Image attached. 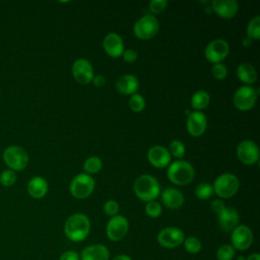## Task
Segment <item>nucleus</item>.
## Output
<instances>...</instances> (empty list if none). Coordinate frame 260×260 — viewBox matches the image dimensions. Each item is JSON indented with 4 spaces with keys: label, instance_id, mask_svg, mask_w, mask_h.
<instances>
[{
    "label": "nucleus",
    "instance_id": "1",
    "mask_svg": "<svg viewBox=\"0 0 260 260\" xmlns=\"http://www.w3.org/2000/svg\"><path fill=\"white\" fill-rule=\"evenodd\" d=\"M90 232V221L85 214L74 213L70 215L64 224V234L72 242H81Z\"/></svg>",
    "mask_w": 260,
    "mask_h": 260
},
{
    "label": "nucleus",
    "instance_id": "2",
    "mask_svg": "<svg viewBox=\"0 0 260 260\" xmlns=\"http://www.w3.org/2000/svg\"><path fill=\"white\" fill-rule=\"evenodd\" d=\"M135 195L142 201H153L160 194V186L157 180L150 175L139 176L133 185Z\"/></svg>",
    "mask_w": 260,
    "mask_h": 260
},
{
    "label": "nucleus",
    "instance_id": "3",
    "mask_svg": "<svg viewBox=\"0 0 260 260\" xmlns=\"http://www.w3.org/2000/svg\"><path fill=\"white\" fill-rule=\"evenodd\" d=\"M195 175L193 166L186 160H176L172 162L167 171L168 179L175 185L184 186L189 184Z\"/></svg>",
    "mask_w": 260,
    "mask_h": 260
},
{
    "label": "nucleus",
    "instance_id": "4",
    "mask_svg": "<svg viewBox=\"0 0 260 260\" xmlns=\"http://www.w3.org/2000/svg\"><path fill=\"white\" fill-rule=\"evenodd\" d=\"M2 158L8 169L12 171H22L28 165V154L24 148L18 145L6 147L2 153Z\"/></svg>",
    "mask_w": 260,
    "mask_h": 260
},
{
    "label": "nucleus",
    "instance_id": "5",
    "mask_svg": "<svg viewBox=\"0 0 260 260\" xmlns=\"http://www.w3.org/2000/svg\"><path fill=\"white\" fill-rule=\"evenodd\" d=\"M240 187V182L237 176L234 174L225 173L218 176L213 185V192L220 198H231L238 192Z\"/></svg>",
    "mask_w": 260,
    "mask_h": 260
},
{
    "label": "nucleus",
    "instance_id": "6",
    "mask_svg": "<svg viewBox=\"0 0 260 260\" xmlns=\"http://www.w3.org/2000/svg\"><path fill=\"white\" fill-rule=\"evenodd\" d=\"M94 185L95 183L93 178L86 173H82L78 174L72 179L69 190L73 197L77 199H84L91 195L94 189Z\"/></svg>",
    "mask_w": 260,
    "mask_h": 260
},
{
    "label": "nucleus",
    "instance_id": "7",
    "mask_svg": "<svg viewBox=\"0 0 260 260\" xmlns=\"http://www.w3.org/2000/svg\"><path fill=\"white\" fill-rule=\"evenodd\" d=\"M159 30V23L155 16L146 14L140 17L133 26V32L136 38L140 40H150L157 35Z\"/></svg>",
    "mask_w": 260,
    "mask_h": 260
},
{
    "label": "nucleus",
    "instance_id": "8",
    "mask_svg": "<svg viewBox=\"0 0 260 260\" xmlns=\"http://www.w3.org/2000/svg\"><path fill=\"white\" fill-rule=\"evenodd\" d=\"M258 92L250 85H243L239 87L234 93L233 102L235 107L240 111H249L251 110L256 101Z\"/></svg>",
    "mask_w": 260,
    "mask_h": 260
},
{
    "label": "nucleus",
    "instance_id": "9",
    "mask_svg": "<svg viewBox=\"0 0 260 260\" xmlns=\"http://www.w3.org/2000/svg\"><path fill=\"white\" fill-rule=\"evenodd\" d=\"M129 231V221L124 215H115L107 223L106 233L113 242H119L125 238Z\"/></svg>",
    "mask_w": 260,
    "mask_h": 260
},
{
    "label": "nucleus",
    "instance_id": "10",
    "mask_svg": "<svg viewBox=\"0 0 260 260\" xmlns=\"http://www.w3.org/2000/svg\"><path fill=\"white\" fill-rule=\"evenodd\" d=\"M185 240L184 232L175 226H168L160 230L157 234L158 244L167 249H174L183 244Z\"/></svg>",
    "mask_w": 260,
    "mask_h": 260
},
{
    "label": "nucleus",
    "instance_id": "11",
    "mask_svg": "<svg viewBox=\"0 0 260 260\" xmlns=\"http://www.w3.org/2000/svg\"><path fill=\"white\" fill-rule=\"evenodd\" d=\"M230 53V45L223 39H215L208 43L205 48V58L213 64L221 63Z\"/></svg>",
    "mask_w": 260,
    "mask_h": 260
},
{
    "label": "nucleus",
    "instance_id": "12",
    "mask_svg": "<svg viewBox=\"0 0 260 260\" xmlns=\"http://www.w3.org/2000/svg\"><path fill=\"white\" fill-rule=\"evenodd\" d=\"M253 240H254L253 232L248 225L241 224L236 226L232 231L231 241H232V246L235 250L245 251L249 249L253 244Z\"/></svg>",
    "mask_w": 260,
    "mask_h": 260
},
{
    "label": "nucleus",
    "instance_id": "13",
    "mask_svg": "<svg viewBox=\"0 0 260 260\" xmlns=\"http://www.w3.org/2000/svg\"><path fill=\"white\" fill-rule=\"evenodd\" d=\"M238 158L244 165H254L259 159V148L251 140H243L237 147Z\"/></svg>",
    "mask_w": 260,
    "mask_h": 260
},
{
    "label": "nucleus",
    "instance_id": "14",
    "mask_svg": "<svg viewBox=\"0 0 260 260\" xmlns=\"http://www.w3.org/2000/svg\"><path fill=\"white\" fill-rule=\"evenodd\" d=\"M72 74L74 79L81 84H88L91 82L94 74L91 63L86 59H77L72 66Z\"/></svg>",
    "mask_w": 260,
    "mask_h": 260
},
{
    "label": "nucleus",
    "instance_id": "15",
    "mask_svg": "<svg viewBox=\"0 0 260 260\" xmlns=\"http://www.w3.org/2000/svg\"><path fill=\"white\" fill-rule=\"evenodd\" d=\"M188 133L193 137L201 136L207 127V119L201 112L194 111L188 115L186 123Z\"/></svg>",
    "mask_w": 260,
    "mask_h": 260
},
{
    "label": "nucleus",
    "instance_id": "16",
    "mask_svg": "<svg viewBox=\"0 0 260 260\" xmlns=\"http://www.w3.org/2000/svg\"><path fill=\"white\" fill-rule=\"evenodd\" d=\"M147 158L151 166L161 169L170 165L171 153L166 147L161 145H154L148 149Z\"/></svg>",
    "mask_w": 260,
    "mask_h": 260
},
{
    "label": "nucleus",
    "instance_id": "17",
    "mask_svg": "<svg viewBox=\"0 0 260 260\" xmlns=\"http://www.w3.org/2000/svg\"><path fill=\"white\" fill-rule=\"evenodd\" d=\"M211 9L221 18L231 19L239 11V3L235 0H213Z\"/></svg>",
    "mask_w": 260,
    "mask_h": 260
},
{
    "label": "nucleus",
    "instance_id": "18",
    "mask_svg": "<svg viewBox=\"0 0 260 260\" xmlns=\"http://www.w3.org/2000/svg\"><path fill=\"white\" fill-rule=\"evenodd\" d=\"M103 48L110 57L118 58L124 52V43L118 34L110 32L104 38Z\"/></svg>",
    "mask_w": 260,
    "mask_h": 260
},
{
    "label": "nucleus",
    "instance_id": "19",
    "mask_svg": "<svg viewBox=\"0 0 260 260\" xmlns=\"http://www.w3.org/2000/svg\"><path fill=\"white\" fill-rule=\"evenodd\" d=\"M218 215V224L224 232H232L239 225L240 216L238 211L233 207H226Z\"/></svg>",
    "mask_w": 260,
    "mask_h": 260
},
{
    "label": "nucleus",
    "instance_id": "20",
    "mask_svg": "<svg viewBox=\"0 0 260 260\" xmlns=\"http://www.w3.org/2000/svg\"><path fill=\"white\" fill-rule=\"evenodd\" d=\"M80 256V260H109V249L102 244H94L85 247Z\"/></svg>",
    "mask_w": 260,
    "mask_h": 260
},
{
    "label": "nucleus",
    "instance_id": "21",
    "mask_svg": "<svg viewBox=\"0 0 260 260\" xmlns=\"http://www.w3.org/2000/svg\"><path fill=\"white\" fill-rule=\"evenodd\" d=\"M162 204L170 209H178L184 204V195L176 188H167L161 193Z\"/></svg>",
    "mask_w": 260,
    "mask_h": 260
},
{
    "label": "nucleus",
    "instance_id": "22",
    "mask_svg": "<svg viewBox=\"0 0 260 260\" xmlns=\"http://www.w3.org/2000/svg\"><path fill=\"white\" fill-rule=\"evenodd\" d=\"M49 186L45 178L41 176L32 177L27 184V193L35 199H41L46 196Z\"/></svg>",
    "mask_w": 260,
    "mask_h": 260
},
{
    "label": "nucleus",
    "instance_id": "23",
    "mask_svg": "<svg viewBox=\"0 0 260 260\" xmlns=\"http://www.w3.org/2000/svg\"><path fill=\"white\" fill-rule=\"evenodd\" d=\"M116 87L123 94H133L139 87V81L132 74H124L120 76L116 82Z\"/></svg>",
    "mask_w": 260,
    "mask_h": 260
},
{
    "label": "nucleus",
    "instance_id": "24",
    "mask_svg": "<svg viewBox=\"0 0 260 260\" xmlns=\"http://www.w3.org/2000/svg\"><path fill=\"white\" fill-rule=\"evenodd\" d=\"M237 75L243 83L248 85L253 84L257 79V72L249 63H241L237 68Z\"/></svg>",
    "mask_w": 260,
    "mask_h": 260
},
{
    "label": "nucleus",
    "instance_id": "25",
    "mask_svg": "<svg viewBox=\"0 0 260 260\" xmlns=\"http://www.w3.org/2000/svg\"><path fill=\"white\" fill-rule=\"evenodd\" d=\"M210 102V96L207 91L205 90H198L193 93L191 98V106L195 111L200 112L204 110Z\"/></svg>",
    "mask_w": 260,
    "mask_h": 260
},
{
    "label": "nucleus",
    "instance_id": "26",
    "mask_svg": "<svg viewBox=\"0 0 260 260\" xmlns=\"http://www.w3.org/2000/svg\"><path fill=\"white\" fill-rule=\"evenodd\" d=\"M247 36L250 40H259L260 38V16H254L248 23Z\"/></svg>",
    "mask_w": 260,
    "mask_h": 260
},
{
    "label": "nucleus",
    "instance_id": "27",
    "mask_svg": "<svg viewBox=\"0 0 260 260\" xmlns=\"http://www.w3.org/2000/svg\"><path fill=\"white\" fill-rule=\"evenodd\" d=\"M103 167V162L100 157L98 156H89L85 159L83 164V170L86 172V174H95L101 171Z\"/></svg>",
    "mask_w": 260,
    "mask_h": 260
},
{
    "label": "nucleus",
    "instance_id": "28",
    "mask_svg": "<svg viewBox=\"0 0 260 260\" xmlns=\"http://www.w3.org/2000/svg\"><path fill=\"white\" fill-rule=\"evenodd\" d=\"M184 248L185 250L190 254H197L202 249V243L201 241L196 237H188L185 238L184 242Z\"/></svg>",
    "mask_w": 260,
    "mask_h": 260
},
{
    "label": "nucleus",
    "instance_id": "29",
    "mask_svg": "<svg viewBox=\"0 0 260 260\" xmlns=\"http://www.w3.org/2000/svg\"><path fill=\"white\" fill-rule=\"evenodd\" d=\"M236 250L233 248L232 245H222L216 251V259L217 260H232L235 257Z\"/></svg>",
    "mask_w": 260,
    "mask_h": 260
},
{
    "label": "nucleus",
    "instance_id": "30",
    "mask_svg": "<svg viewBox=\"0 0 260 260\" xmlns=\"http://www.w3.org/2000/svg\"><path fill=\"white\" fill-rule=\"evenodd\" d=\"M129 107L135 113L142 112L145 108L144 98L139 93H133L129 100Z\"/></svg>",
    "mask_w": 260,
    "mask_h": 260
},
{
    "label": "nucleus",
    "instance_id": "31",
    "mask_svg": "<svg viewBox=\"0 0 260 260\" xmlns=\"http://www.w3.org/2000/svg\"><path fill=\"white\" fill-rule=\"evenodd\" d=\"M212 194H213L212 185H210L208 183H200L195 188V195L199 199H203V200L208 199L212 196Z\"/></svg>",
    "mask_w": 260,
    "mask_h": 260
},
{
    "label": "nucleus",
    "instance_id": "32",
    "mask_svg": "<svg viewBox=\"0 0 260 260\" xmlns=\"http://www.w3.org/2000/svg\"><path fill=\"white\" fill-rule=\"evenodd\" d=\"M16 182V174L10 169L2 171L0 174V184L3 187H11Z\"/></svg>",
    "mask_w": 260,
    "mask_h": 260
},
{
    "label": "nucleus",
    "instance_id": "33",
    "mask_svg": "<svg viewBox=\"0 0 260 260\" xmlns=\"http://www.w3.org/2000/svg\"><path fill=\"white\" fill-rule=\"evenodd\" d=\"M168 150L170 151V153H172L174 156H176L178 158H182L186 151L184 143L180 140H173L170 143Z\"/></svg>",
    "mask_w": 260,
    "mask_h": 260
},
{
    "label": "nucleus",
    "instance_id": "34",
    "mask_svg": "<svg viewBox=\"0 0 260 260\" xmlns=\"http://www.w3.org/2000/svg\"><path fill=\"white\" fill-rule=\"evenodd\" d=\"M161 205L156 201H149L145 205V212L151 218H156L161 214Z\"/></svg>",
    "mask_w": 260,
    "mask_h": 260
},
{
    "label": "nucleus",
    "instance_id": "35",
    "mask_svg": "<svg viewBox=\"0 0 260 260\" xmlns=\"http://www.w3.org/2000/svg\"><path fill=\"white\" fill-rule=\"evenodd\" d=\"M211 73L213 75V77L215 79H218V80H222L226 77L228 75V68L224 64L222 63H216V64H213L212 67H211Z\"/></svg>",
    "mask_w": 260,
    "mask_h": 260
},
{
    "label": "nucleus",
    "instance_id": "36",
    "mask_svg": "<svg viewBox=\"0 0 260 260\" xmlns=\"http://www.w3.org/2000/svg\"><path fill=\"white\" fill-rule=\"evenodd\" d=\"M168 6L167 0H152L149 2V10L153 14H158L162 12Z\"/></svg>",
    "mask_w": 260,
    "mask_h": 260
},
{
    "label": "nucleus",
    "instance_id": "37",
    "mask_svg": "<svg viewBox=\"0 0 260 260\" xmlns=\"http://www.w3.org/2000/svg\"><path fill=\"white\" fill-rule=\"evenodd\" d=\"M104 211L109 216H115L119 212V204L115 200H108L104 204Z\"/></svg>",
    "mask_w": 260,
    "mask_h": 260
},
{
    "label": "nucleus",
    "instance_id": "38",
    "mask_svg": "<svg viewBox=\"0 0 260 260\" xmlns=\"http://www.w3.org/2000/svg\"><path fill=\"white\" fill-rule=\"evenodd\" d=\"M122 57H123L125 62L133 63V62H135L137 60L138 55H137L136 51H134L132 49H127V50H124V52L122 54Z\"/></svg>",
    "mask_w": 260,
    "mask_h": 260
},
{
    "label": "nucleus",
    "instance_id": "39",
    "mask_svg": "<svg viewBox=\"0 0 260 260\" xmlns=\"http://www.w3.org/2000/svg\"><path fill=\"white\" fill-rule=\"evenodd\" d=\"M59 260H80V256L76 251H65L59 257Z\"/></svg>",
    "mask_w": 260,
    "mask_h": 260
},
{
    "label": "nucleus",
    "instance_id": "40",
    "mask_svg": "<svg viewBox=\"0 0 260 260\" xmlns=\"http://www.w3.org/2000/svg\"><path fill=\"white\" fill-rule=\"evenodd\" d=\"M211 209L216 213V214H219L224 208H225V205L223 203L222 200H219V199H216V200H213L211 205H210Z\"/></svg>",
    "mask_w": 260,
    "mask_h": 260
},
{
    "label": "nucleus",
    "instance_id": "41",
    "mask_svg": "<svg viewBox=\"0 0 260 260\" xmlns=\"http://www.w3.org/2000/svg\"><path fill=\"white\" fill-rule=\"evenodd\" d=\"M91 82L96 86V87H102L106 83V78L103 75H94Z\"/></svg>",
    "mask_w": 260,
    "mask_h": 260
},
{
    "label": "nucleus",
    "instance_id": "42",
    "mask_svg": "<svg viewBox=\"0 0 260 260\" xmlns=\"http://www.w3.org/2000/svg\"><path fill=\"white\" fill-rule=\"evenodd\" d=\"M113 260H132L129 256L125 255V254H120V255H117L113 258Z\"/></svg>",
    "mask_w": 260,
    "mask_h": 260
},
{
    "label": "nucleus",
    "instance_id": "43",
    "mask_svg": "<svg viewBox=\"0 0 260 260\" xmlns=\"http://www.w3.org/2000/svg\"><path fill=\"white\" fill-rule=\"evenodd\" d=\"M246 260H260V254L252 253L246 258Z\"/></svg>",
    "mask_w": 260,
    "mask_h": 260
},
{
    "label": "nucleus",
    "instance_id": "44",
    "mask_svg": "<svg viewBox=\"0 0 260 260\" xmlns=\"http://www.w3.org/2000/svg\"><path fill=\"white\" fill-rule=\"evenodd\" d=\"M251 41H252V40H250V39H249V38H248V37H247V39H245V40H243V42H242V44H243V45H244V46H246V47H247V46H249V45H250V43H251Z\"/></svg>",
    "mask_w": 260,
    "mask_h": 260
},
{
    "label": "nucleus",
    "instance_id": "45",
    "mask_svg": "<svg viewBox=\"0 0 260 260\" xmlns=\"http://www.w3.org/2000/svg\"><path fill=\"white\" fill-rule=\"evenodd\" d=\"M237 260H246V258H245L244 256H239V257L237 258Z\"/></svg>",
    "mask_w": 260,
    "mask_h": 260
}]
</instances>
